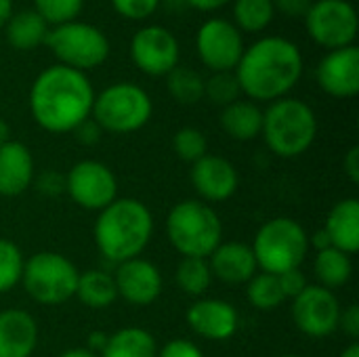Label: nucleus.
Returning a JSON list of instances; mask_svg holds the SVG:
<instances>
[{
  "label": "nucleus",
  "mask_w": 359,
  "mask_h": 357,
  "mask_svg": "<svg viewBox=\"0 0 359 357\" xmlns=\"http://www.w3.org/2000/svg\"><path fill=\"white\" fill-rule=\"evenodd\" d=\"M74 133L78 135V141H80V143H84V145H97V143H99V139H101V135H103L101 126H99L93 118L84 120V122L74 130Z\"/></svg>",
  "instance_id": "79ce46f5"
},
{
  "label": "nucleus",
  "mask_w": 359,
  "mask_h": 357,
  "mask_svg": "<svg viewBox=\"0 0 359 357\" xmlns=\"http://www.w3.org/2000/svg\"><path fill=\"white\" fill-rule=\"evenodd\" d=\"M313 0H273L276 11L286 17H305L311 8Z\"/></svg>",
  "instance_id": "a19ab883"
},
{
  "label": "nucleus",
  "mask_w": 359,
  "mask_h": 357,
  "mask_svg": "<svg viewBox=\"0 0 359 357\" xmlns=\"http://www.w3.org/2000/svg\"><path fill=\"white\" fill-rule=\"evenodd\" d=\"M11 15H13V0H0V27L8 23Z\"/></svg>",
  "instance_id": "de8ad7c7"
},
{
  "label": "nucleus",
  "mask_w": 359,
  "mask_h": 357,
  "mask_svg": "<svg viewBox=\"0 0 359 357\" xmlns=\"http://www.w3.org/2000/svg\"><path fill=\"white\" fill-rule=\"evenodd\" d=\"M36 187L44 196H61L65 194V175H59L57 170H44L38 179H34Z\"/></svg>",
  "instance_id": "4c0bfd02"
},
{
  "label": "nucleus",
  "mask_w": 359,
  "mask_h": 357,
  "mask_svg": "<svg viewBox=\"0 0 359 357\" xmlns=\"http://www.w3.org/2000/svg\"><path fill=\"white\" fill-rule=\"evenodd\" d=\"M107 337H109V335L99 332V330H97V332H90V335H88V341H86V343H88V345H86V349H90L93 353H97V356H99V353L103 351L105 343H107Z\"/></svg>",
  "instance_id": "a18cd8bd"
},
{
  "label": "nucleus",
  "mask_w": 359,
  "mask_h": 357,
  "mask_svg": "<svg viewBox=\"0 0 359 357\" xmlns=\"http://www.w3.org/2000/svg\"><path fill=\"white\" fill-rule=\"evenodd\" d=\"M172 149L175 154L189 164H196L198 160H202L208 154V139L200 128L194 126H185L179 128L172 137Z\"/></svg>",
  "instance_id": "473e14b6"
},
{
  "label": "nucleus",
  "mask_w": 359,
  "mask_h": 357,
  "mask_svg": "<svg viewBox=\"0 0 359 357\" xmlns=\"http://www.w3.org/2000/svg\"><path fill=\"white\" fill-rule=\"evenodd\" d=\"M99 357H158V343L145 328H122L107 337Z\"/></svg>",
  "instance_id": "b1692460"
},
{
  "label": "nucleus",
  "mask_w": 359,
  "mask_h": 357,
  "mask_svg": "<svg viewBox=\"0 0 359 357\" xmlns=\"http://www.w3.org/2000/svg\"><path fill=\"white\" fill-rule=\"evenodd\" d=\"M44 44L61 65L78 72L95 69L109 57L107 36L97 25L84 21H67L48 27Z\"/></svg>",
  "instance_id": "1a4fd4ad"
},
{
  "label": "nucleus",
  "mask_w": 359,
  "mask_h": 357,
  "mask_svg": "<svg viewBox=\"0 0 359 357\" xmlns=\"http://www.w3.org/2000/svg\"><path fill=\"white\" fill-rule=\"evenodd\" d=\"M82 6H84V0H34V11L48 25H61L67 21H76Z\"/></svg>",
  "instance_id": "f704fd0d"
},
{
  "label": "nucleus",
  "mask_w": 359,
  "mask_h": 357,
  "mask_svg": "<svg viewBox=\"0 0 359 357\" xmlns=\"http://www.w3.org/2000/svg\"><path fill=\"white\" fill-rule=\"evenodd\" d=\"M11 141V126L6 124L4 118H0V147Z\"/></svg>",
  "instance_id": "8fccbe9b"
},
{
  "label": "nucleus",
  "mask_w": 359,
  "mask_h": 357,
  "mask_svg": "<svg viewBox=\"0 0 359 357\" xmlns=\"http://www.w3.org/2000/svg\"><path fill=\"white\" fill-rule=\"evenodd\" d=\"M212 282L206 259H181L177 267V284L189 297H202Z\"/></svg>",
  "instance_id": "7c9ffc66"
},
{
  "label": "nucleus",
  "mask_w": 359,
  "mask_h": 357,
  "mask_svg": "<svg viewBox=\"0 0 359 357\" xmlns=\"http://www.w3.org/2000/svg\"><path fill=\"white\" fill-rule=\"evenodd\" d=\"M158 357H204V353L196 343L187 339H175L158 351Z\"/></svg>",
  "instance_id": "58836bf2"
},
{
  "label": "nucleus",
  "mask_w": 359,
  "mask_h": 357,
  "mask_svg": "<svg viewBox=\"0 0 359 357\" xmlns=\"http://www.w3.org/2000/svg\"><path fill=\"white\" fill-rule=\"evenodd\" d=\"M276 15L273 0H233V19L240 32H263Z\"/></svg>",
  "instance_id": "c756f323"
},
{
  "label": "nucleus",
  "mask_w": 359,
  "mask_h": 357,
  "mask_svg": "<svg viewBox=\"0 0 359 357\" xmlns=\"http://www.w3.org/2000/svg\"><path fill=\"white\" fill-rule=\"evenodd\" d=\"M76 297L82 305L90 309H105L118 299L114 276L103 269H90L78 276Z\"/></svg>",
  "instance_id": "a878e982"
},
{
  "label": "nucleus",
  "mask_w": 359,
  "mask_h": 357,
  "mask_svg": "<svg viewBox=\"0 0 359 357\" xmlns=\"http://www.w3.org/2000/svg\"><path fill=\"white\" fill-rule=\"evenodd\" d=\"M25 259L19 246L11 240L0 238V295L11 292L23 276Z\"/></svg>",
  "instance_id": "2f4dec72"
},
{
  "label": "nucleus",
  "mask_w": 359,
  "mask_h": 357,
  "mask_svg": "<svg viewBox=\"0 0 359 357\" xmlns=\"http://www.w3.org/2000/svg\"><path fill=\"white\" fill-rule=\"evenodd\" d=\"M154 234L151 210L137 198H116L95 221V244L103 259L120 265L141 257Z\"/></svg>",
  "instance_id": "7ed1b4c3"
},
{
  "label": "nucleus",
  "mask_w": 359,
  "mask_h": 357,
  "mask_svg": "<svg viewBox=\"0 0 359 357\" xmlns=\"http://www.w3.org/2000/svg\"><path fill=\"white\" fill-rule=\"evenodd\" d=\"M320 88L334 99H351L359 93V48L355 44L330 50L316 69Z\"/></svg>",
  "instance_id": "dca6fc26"
},
{
  "label": "nucleus",
  "mask_w": 359,
  "mask_h": 357,
  "mask_svg": "<svg viewBox=\"0 0 359 357\" xmlns=\"http://www.w3.org/2000/svg\"><path fill=\"white\" fill-rule=\"evenodd\" d=\"M242 93L250 101H278L286 97L303 76L301 48L282 36H265L244 48L233 69Z\"/></svg>",
  "instance_id": "f03ea898"
},
{
  "label": "nucleus",
  "mask_w": 359,
  "mask_h": 357,
  "mask_svg": "<svg viewBox=\"0 0 359 357\" xmlns=\"http://www.w3.org/2000/svg\"><path fill=\"white\" fill-rule=\"evenodd\" d=\"M200 61L215 72H233L244 53L242 32L227 19L212 17L202 23L196 36Z\"/></svg>",
  "instance_id": "ddd939ff"
},
{
  "label": "nucleus",
  "mask_w": 359,
  "mask_h": 357,
  "mask_svg": "<svg viewBox=\"0 0 359 357\" xmlns=\"http://www.w3.org/2000/svg\"><path fill=\"white\" fill-rule=\"evenodd\" d=\"M187 326L202 339L221 343L229 341L240 326L238 309L221 299H200L185 314Z\"/></svg>",
  "instance_id": "f3484780"
},
{
  "label": "nucleus",
  "mask_w": 359,
  "mask_h": 357,
  "mask_svg": "<svg viewBox=\"0 0 359 357\" xmlns=\"http://www.w3.org/2000/svg\"><path fill=\"white\" fill-rule=\"evenodd\" d=\"M80 271L59 252H36L23 265V288L40 305H63L76 297Z\"/></svg>",
  "instance_id": "6e6552de"
},
{
  "label": "nucleus",
  "mask_w": 359,
  "mask_h": 357,
  "mask_svg": "<svg viewBox=\"0 0 359 357\" xmlns=\"http://www.w3.org/2000/svg\"><path fill=\"white\" fill-rule=\"evenodd\" d=\"M206 261L212 278L231 286L248 284V280L259 271L252 248L242 242H221Z\"/></svg>",
  "instance_id": "6ab92c4d"
},
{
  "label": "nucleus",
  "mask_w": 359,
  "mask_h": 357,
  "mask_svg": "<svg viewBox=\"0 0 359 357\" xmlns=\"http://www.w3.org/2000/svg\"><path fill=\"white\" fill-rule=\"evenodd\" d=\"M339 328L351 339H359V307L358 305H349L347 309H341V320H339Z\"/></svg>",
  "instance_id": "ea45409f"
},
{
  "label": "nucleus",
  "mask_w": 359,
  "mask_h": 357,
  "mask_svg": "<svg viewBox=\"0 0 359 357\" xmlns=\"http://www.w3.org/2000/svg\"><path fill=\"white\" fill-rule=\"evenodd\" d=\"M324 231L330 238V244L345 255H355L359 250V200L345 198L337 202L328 217Z\"/></svg>",
  "instance_id": "4be33fe9"
},
{
  "label": "nucleus",
  "mask_w": 359,
  "mask_h": 357,
  "mask_svg": "<svg viewBox=\"0 0 359 357\" xmlns=\"http://www.w3.org/2000/svg\"><path fill=\"white\" fill-rule=\"evenodd\" d=\"M95 88L84 72L61 63L40 72L29 88V112L46 133H74L90 118Z\"/></svg>",
  "instance_id": "f257e3e1"
},
{
  "label": "nucleus",
  "mask_w": 359,
  "mask_h": 357,
  "mask_svg": "<svg viewBox=\"0 0 359 357\" xmlns=\"http://www.w3.org/2000/svg\"><path fill=\"white\" fill-rule=\"evenodd\" d=\"M305 23L313 42L328 50L355 44L359 21L349 0H313Z\"/></svg>",
  "instance_id": "9d476101"
},
{
  "label": "nucleus",
  "mask_w": 359,
  "mask_h": 357,
  "mask_svg": "<svg viewBox=\"0 0 359 357\" xmlns=\"http://www.w3.org/2000/svg\"><path fill=\"white\" fill-rule=\"evenodd\" d=\"M313 271H316V278H318L320 286H324L328 290H334V288H343L351 280L353 263H351L349 255H345L343 250L330 246L326 250L316 252Z\"/></svg>",
  "instance_id": "bb28decb"
},
{
  "label": "nucleus",
  "mask_w": 359,
  "mask_h": 357,
  "mask_svg": "<svg viewBox=\"0 0 359 357\" xmlns=\"http://www.w3.org/2000/svg\"><path fill=\"white\" fill-rule=\"evenodd\" d=\"M221 128L233 141H252L263 128V109L255 101L238 99L221 112Z\"/></svg>",
  "instance_id": "5701e85b"
},
{
  "label": "nucleus",
  "mask_w": 359,
  "mask_h": 357,
  "mask_svg": "<svg viewBox=\"0 0 359 357\" xmlns=\"http://www.w3.org/2000/svg\"><path fill=\"white\" fill-rule=\"evenodd\" d=\"M59 357H99L97 353H93L90 349L86 347H72V349H65Z\"/></svg>",
  "instance_id": "09e8293b"
},
{
  "label": "nucleus",
  "mask_w": 359,
  "mask_h": 357,
  "mask_svg": "<svg viewBox=\"0 0 359 357\" xmlns=\"http://www.w3.org/2000/svg\"><path fill=\"white\" fill-rule=\"evenodd\" d=\"M246 297H248V303L259 311H273L286 303V297L282 292L278 276L265 274V271H257L248 280Z\"/></svg>",
  "instance_id": "cd10ccee"
},
{
  "label": "nucleus",
  "mask_w": 359,
  "mask_h": 357,
  "mask_svg": "<svg viewBox=\"0 0 359 357\" xmlns=\"http://www.w3.org/2000/svg\"><path fill=\"white\" fill-rule=\"evenodd\" d=\"M154 112L149 95L133 82H118L95 95L90 118L101 130L114 135H128L143 128Z\"/></svg>",
  "instance_id": "0eeeda50"
},
{
  "label": "nucleus",
  "mask_w": 359,
  "mask_h": 357,
  "mask_svg": "<svg viewBox=\"0 0 359 357\" xmlns=\"http://www.w3.org/2000/svg\"><path fill=\"white\" fill-rule=\"evenodd\" d=\"M179 40L160 25L141 27L130 40V59L147 76H168L179 65Z\"/></svg>",
  "instance_id": "4468645a"
},
{
  "label": "nucleus",
  "mask_w": 359,
  "mask_h": 357,
  "mask_svg": "<svg viewBox=\"0 0 359 357\" xmlns=\"http://www.w3.org/2000/svg\"><path fill=\"white\" fill-rule=\"evenodd\" d=\"M250 248L261 271L280 276L303 265L309 252V236L299 221L276 217L257 231Z\"/></svg>",
  "instance_id": "423d86ee"
},
{
  "label": "nucleus",
  "mask_w": 359,
  "mask_h": 357,
  "mask_svg": "<svg viewBox=\"0 0 359 357\" xmlns=\"http://www.w3.org/2000/svg\"><path fill=\"white\" fill-rule=\"evenodd\" d=\"M242 88L233 72H215L208 80H204V97H208L215 105L227 107L238 101Z\"/></svg>",
  "instance_id": "72a5a7b5"
},
{
  "label": "nucleus",
  "mask_w": 359,
  "mask_h": 357,
  "mask_svg": "<svg viewBox=\"0 0 359 357\" xmlns=\"http://www.w3.org/2000/svg\"><path fill=\"white\" fill-rule=\"evenodd\" d=\"M339 357H359V345L353 341L347 349H343V353Z\"/></svg>",
  "instance_id": "3c124183"
},
{
  "label": "nucleus",
  "mask_w": 359,
  "mask_h": 357,
  "mask_svg": "<svg viewBox=\"0 0 359 357\" xmlns=\"http://www.w3.org/2000/svg\"><path fill=\"white\" fill-rule=\"evenodd\" d=\"M191 183L202 202H225L238 191L240 175L229 160L206 154L191 164Z\"/></svg>",
  "instance_id": "a211bd4d"
},
{
  "label": "nucleus",
  "mask_w": 359,
  "mask_h": 357,
  "mask_svg": "<svg viewBox=\"0 0 359 357\" xmlns=\"http://www.w3.org/2000/svg\"><path fill=\"white\" fill-rule=\"evenodd\" d=\"M166 88L168 95L181 105H196L204 99V78L191 67L177 65L166 76Z\"/></svg>",
  "instance_id": "c85d7f7f"
},
{
  "label": "nucleus",
  "mask_w": 359,
  "mask_h": 357,
  "mask_svg": "<svg viewBox=\"0 0 359 357\" xmlns=\"http://www.w3.org/2000/svg\"><path fill=\"white\" fill-rule=\"evenodd\" d=\"M46 32H48V23L34 8L13 13L6 23V38L11 46L17 50L38 48L40 44H44Z\"/></svg>",
  "instance_id": "393cba45"
},
{
  "label": "nucleus",
  "mask_w": 359,
  "mask_h": 357,
  "mask_svg": "<svg viewBox=\"0 0 359 357\" xmlns=\"http://www.w3.org/2000/svg\"><path fill=\"white\" fill-rule=\"evenodd\" d=\"M34 183L32 151L19 143L8 141L0 147V196L17 198Z\"/></svg>",
  "instance_id": "412c9836"
},
{
  "label": "nucleus",
  "mask_w": 359,
  "mask_h": 357,
  "mask_svg": "<svg viewBox=\"0 0 359 357\" xmlns=\"http://www.w3.org/2000/svg\"><path fill=\"white\" fill-rule=\"evenodd\" d=\"M261 135L278 158H299L318 137L316 112L301 99L282 97L263 112Z\"/></svg>",
  "instance_id": "20e7f679"
},
{
  "label": "nucleus",
  "mask_w": 359,
  "mask_h": 357,
  "mask_svg": "<svg viewBox=\"0 0 359 357\" xmlns=\"http://www.w3.org/2000/svg\"><path fill=\"white\" fill-rule=\"evenodd\" d=\"M65 194L84 210L101 213L118 198L114 170L99 160H82L65 175Z\"/></svg>",
  "instance_id": "9b49d317"
},
{
  "label": "nucleus",
  "mask_w": 359,
  "mask_h": 357,
  "mask_svg": "<svg viewBox=\"0 0 359 357\" xmlns=\"http://www.w3.org/2000/svg\"><path fill=\"white\" fill-rule=\"evenodd\" d=\"M111 4L118 15L133 19V21H141V19H147L149 15H154L160 0H111Z\"/></svg>",
  "instance_id": "c9c22d12"
},
{
  "label": "nucleus",
  "mask_w": 359,
  "mask_h": 357,
  "mask_svg": "<svg viewBox=\"0 0 359 357\" xmlns=\"http://www.w3.org/2000/svg\"><path fill=\"white\" fill-rule=\"evenodd\" d=\"M185 2L191 4L198 11H217V8H221L227 2H233V0H185Z\"/></svg>",
  "instance_id": "49530a36"
},
{
  "label": "nucleus",
  "mask_w": 359,
  "mask_h": 357,
  "mask_svg": "<svg viewBox=\"0 0 359 357\" xmlns=\"http://www.w3.org/2000/svg\"><path fill=\"white\" fill-rule=\"evenodd\" d=\"M114 282L118 297L137 307H147L154 301H158L164 288L160 269L151 261L141 257L116 265Z\"/></svg>",
  "instance_id": "2eb2a0df"
},
{
  "label": "nucleus",
  "mask_w": 359,
  "mask_h": 357,
  "mask_svg": "<svg viewBox=\"0 0 359 357\" xmlns=\"http://www.w3.org/2000/svg\"><path fill=\"white\" fill-rule=\"evenodd\" d=\"M343 170H345L347 179H349L353 185H358L359 183V147L358 145H353V147L347 151V156H345V160H343Z\"/></svg>",
  "instance_id": "37998d69"
},
{
  "label": "nucleus",
  "mask_w": 359,
  "mask_h": 357,
  "mask_svg": "<svg viewBox=\"0 0 359 357\" xmlns=\"http://www.w3.org/2000/svg\"><path fill=\"white\" fill-rule=\"evenodd\" d=\"M38 345V324L23 309L0 311V357H32Z\"/></svg>",
  "instance_id": "aec40b11"
},
{
  "label": "nucleus",
  "mask_w": 359,
  "mask_h": 357,
  "mask_svg": "<svg viewBox=\"0 0 359 357\" xmlns=\"http://www.w3.org/2000/svg\"><path fill=\"white\" fill-rule=\"evenodd\" d=\"M294 326L311 339H326L339 330L341 303L337 295L320 284H309L292 299Z\"/></svg>",
  "instance_id": "f8f14e48"
},
{
  "label": "nucleus",
  "mask_w": 359,
  "mask_h": 357,
  "mask_svg": "<svg viewBox=\"0 0 359 357\" xmlns=\"http://www.w3.org/2000/svg\"><path fill=\"white\" fill-rule=\"evenodd\" d=\"M330 246H332V244H330V238H328V234L324 231V227L318 229V231L309 238V248H316V252L326 250V248H330Z\"/></svg>",
  "instance_id": "c03bdc74"
},
{
  "label": "nucleus",
  "mask_w": 359,
  "mask_h": 357,
  "mask_svg": "<svg viewBox=\"0 0 359 357\" xmlns=\"http://www.w3.org/2000/svg\"><path fill=\"white\" fill-rule=\"evenodd\" d=\"M166 238L183 259H208L223 242V223L210 204L183 200L166 217Z\"/></svg>",
  "instance_id": "39448f33"
},
{
  "label": "nucleus",
  "mask_w": 359,
  "mask_h": 357,
  "mask_svg": "<svg viewBox=\"0 0 359 357\" xmlns=\"http://www.w3.org/2000/svg\"><path fill=\"white\" fill-rule=\"evenodd\" d=\"M278 280H280V286H282V292H284L286 301L297 299V297H299V295L309 286L307 276L301 271V267H299V269H290V271L280 274V276H278Z\"/></svg>",
  "instance_id": "e433bc0d"
},
{
  "label": "nucleus",
  "mask_w": 359,
  "mask_h": 357,
  "mask_svg": "<svg viewBox=\"0 0 359 357\" xmlns=\"http://www.w3.org/2000/svg\"><path fill=\"white\" fill-rule=\"evenodd\" d=\"M282 357H301V356H282Z\"/></svg>",
  "instance_id": "603ef678"
}]
</instances>
